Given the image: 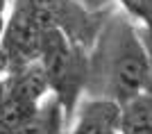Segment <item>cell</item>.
<instances>
[{
	"label": "cell",
	"mask_w": 152,
	"mask_h": 134,
	"mask_svg": "<svg viewBox=\"0 0 152 134\" xmlns=\"http://www.w3.org/2000/svg\"><path fill=\"white\" fill-rule=\"evenodd\" d=\"M91 98H107L118 105L148 91V59L139 27L114 14L95 39V50L86 66V84Z\"/></svg>",
	"instance_id": "6da1fadb"
},
{
	"label": "cell",
	"mask_w": 152,
	"mask_h": 134,
	"mask_svg": "<svg viewBox=\"0 0 152 134\" xmlns=\"http://www.w3.org/2000/svg\"><path fill=\"white\" fill-rule=\"evenodd\" d=\"M39 62L45 70L50 93L59 98L64 111L70 114L86 84L89 66V59L82 55L80 43L68 39L61 30H48L43 37V52Z\"/></svg>",
	"instance_id": "7a4b0ae2"
},
{
	"label": "cell",
	"mask_w": 152,
	"mask_h": 134,
	"mask_svg": "<svg viewBox=\"0 0 152 134\" xmlns=\"http://www.w3.org/2000/svg\"><path fill=\"white\" fill-rule=\"evenodd\" d=\"M43 37H45V32L39 27L34 16L30 14V9L18 2L14 14L7 21L5 30H2V39H0V50L9 59L12 70L41 59Z\"/></svg>",
	"instance_id": "3957f363"
},
{
	"label": "cell",
	"mask_w": 152,
	"mask_h": 134,
	"mask_svg": "<svg viewBox=\"0 0 152 134\" xmlns=\"http://www.w3.org/2000/svg\"><path fill=\"white\" fill-rule=\"evenodd\" d=\"M121 105L107 98H89L80 107L70 134H121Z\"/></svg>",
	"instance_id": "277c9868"
},
{
	"label": "cell",
	"mask_w": 152,
	"mask_h": 134,
	"mask_svg": "<svg viewBox=\"0 0 152 134\" xmlns=\"http://www.w3.org/2000/svg\"><path fill=\"white\" fill-rule=\"evenodd\" d=\"M121 134H152V93L143 91L121 105Z\"/></svg>",
	"instance_id": "5b68a950"
},
{
	"label": "cell",
	"mask_w": 152,
	"mask_h": 134,
	"mask_svg": "<svg viewBox=\"0 0 152 134\" xmlns=\"http://www.w3.org/2000/svg\"><path fill=\"white\" fill-rule=\"evenodd\" d=\"M37 107V102L16 96L5 86V96L0 100V134H20V130L32 121Z\"/></svg>",
	"instance_id": "8992f818"
},
{
	"label": "cell",
	"mask_w": 152,
	"mask_h": 134,
	"mask_svg": "<svg viewBox=\"0 0 152 134\" xmlns=\"http://www.w3.org/2000/svg\"><path fill=\"white\" fill-rule=\"evenodd\" d=\"M66 111L57 96H48L39 102L32 121L20 130V134H64Z\"/></svg>",
	"instance_id": "52a82bcc"
},
{
	"label": "cell",
	"mask_w": 152,
	"mask_h": 134,
	"mask_svg": "<svg viewBox=\"0 0 152 134\" xmlns=\"http://www.w3.org/2000/svg\"><path fill=\"white\" fill-rule=\"evenodd\" d=\"M125 12L134 18L143 21V25H152V0H118Z\"/></svg>",
	"instance_id": "ba28073f"
},
{
	"label": "cell",
	"mask_w": 152,
	"mask_h": 134,
	"mask_svg": "<svg viewBox=\"0 0 152 134\" xmlns=\"http://www.w3.org/2000/svg\"><path fill=\"white\" fill-rule=\"evenodd\" d=\"M141 43L145 48V59H148V91L152 93V25L139 27Z\"/></svg>",
	"instance_id": "9c48e42d"
},
{
	"label": "cell",
	"mask_w": 152,
	"mask_h": 134,
	"mask_svg": "<svg viewBox=\"0 0 152 134\" xmlns=\"http://www.w3.org/2000/svg\"><path fill=\"white\" fill-rule=\"evenodd\" d=\"M82 12H86V14H100V12H104V9H109L111 7V0H73Z\"/></svg>",
	"instance_id": "30bf717a"
},
{
	"label": "cell",
	"mask_w": 152,
	"mask_h": 134,
	"mask_svg": "<svg viewBox=\"0 0 152 134\" xmlns=\"http://www.w3.org/2000/svg\"><path fill=\"white\" fill-rule=\"evenodd\" d=\"M5 5H7V0H0V16H2V12H5Z\"/></svg>",
	"instance_id": "8fae6325"
}]
</instances>
